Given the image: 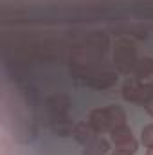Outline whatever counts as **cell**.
<instances>
[{
	"instance_id": "10",
	"label": "cell",
	"mask_w": 153,
	"mask_h": 155,
	"mask_svg": "<svg viewBox=\"0 0 153 155\" xmlns=\"http://www.w3.org/2000/svg\"><path fill=\"white\" fill-rule=\"evenodd\" d=\"M108 150H110V146H108V143L101 137H97V139H94L92 143H88V144H85V150H83V155H106L108 153Z\"/></svg>"
},
{
	"instance_id": "3",
	"label": "cell",
	"mask_w": 153,
	"mask_h": 155,
	"mask_svg": "<svg viewBox=\"0 0 153 155\" xmlns=\"http://www.w3.org/2000/svg\"><path fill=\"white\" fill-rule=\"evenodd\" d=\"M88 124L97 134L114 132L115 128L126 124V114L117 105H108L105 108H94L88 114Z\"/></svg>"
},
{
	"instance_id": "5",
	"label": "cell",
	"mask_w": 153,
	"mask_h": 155,
	"mask_svg": "<svg viewBox=\"0 0 153 155\" xmlns=\"http://www.w3.org/2000/svg\"><path fill=\"white\" fill-rule=\"evenodd\" d=\"M121 96L130 101V103H139V105H148L153 101V87L148 83H142L135 78L124 81L122 88H121Z\"/></svg>"
},
{
	"instance_id": "12",
	"label": "cell",
	"mask_w": 153,
	"mask_h": 155,
	"mask_svg": "<svg viewBox=\"0 0 153 155\" xmlns=\"http://www.w3.org/2000/svg\"><path fill=\"white\" fill-rule=\"evenodd\" d=\"M144 107H146V112L153 117V101H150V103H148V105H144Z\"/></svg>"
},
{
	"instance_id": "6",
	"label": "cell",
	"mask_w": 153,
	"mask_h": 155,
	"mask_svg": "<svg viewBox=\"0 0 153 155\" xmlns=\"http://www.w3.org/2000/svg\"><path fill=\"white\" fill-rule=\"evenodd\" d=\"M77 79H83L85 85L92 87V88H99V90H105V88H110L112 85L117 83V71H112V69H90L86 72H81L77 74Z\"/></svg>"
},
{
	"instance_id": "14",
	"label": "cell",
	"mask_w": 153,
	"mask_h": 155,
	"mask_svg": "<svg viewBox=\"0 0 153 155\" xmlns=\"http://www.w3.org/2000/svg\"><path fill=\"white\" fill-rule=\"evenodd\" d=\"M112 155H128V153H122V152H117L115 150V153H112Z\"/></svg>"
},
{
	"instance_id": "7",
	"label": "cell",
	"mask_w": 153,
	"mask_h": 155,
	"mask_svg": "<svg viewBox=\"0 0 153 155\" xmlns=\"http://www.w3.org/2000/svg\"><path fill=\"white\" fill-rule=\"evenodd\" d=\"M110 135H112V143L115 144L117 152H122V153H128V155H133L137 152L139 143H137V139L133 137L132 130L126 124L115 128L114 132H110Z\"/></svg>"
},
{
	"instance_id": "4",
	"label": "cell",
	"mask_w": 153,
	"mask_h": 155,
	"mask_svg": "<svg viewBox=\"0 0 153 155\" xmlns=\"http://www.w3.org/2000/svg\"><path fill=\"white\" fill-rule=\"evenodd\" d=\"M137 49L135 43L128 38H119L114 47V65L117 72L130 74L137 63Z\"/></svg>"
},
{
	"instance_id": "2",
	"label": "cell",
	"mask_w": 153,
	"mask_h": 155,
	"mask_svg": "<svg viewBox=\"0 0 153 155\" xmlns=\"http://www.w3.org/2000/svg\"><path fill=\"white\" fill-rule=\"evenodd\" d=\"M45 108L49 114V126L60 137H69L74 132L76 123L70 121V97L67 94H52L45 101Z\"/></svg>"
},
{
	"instance_id": "9",
	"label": "cell",
	"mask_w": 153,
	"mask_h": 155,
	"mask_svg": "<svg viewBox=\"0 0 153 155\" xmlns=\"http://www.w3.org/2000/svg\"><path fill=\"white\" fill-rule=\"evenodd\" d=\"M72 135L76 137V141L79 144H88V143H92L94 139H97V132L88 124V121L86 123H76V126H74V132H72Z\"/></svg>"
},
{
	"instance_id": "1",
	"label": "cell",
	"mask_w": 153,
	"mask_h": 155,
	"mask_svg": "<svg viewBox=\"0 0 153 155\" xmlns=\"http://www.w3.org/2000/svg\"><path fill=\"white\" fill-rule=\"evenodd\" d=\"M108 49V35L94 31L85 35L70 47V74L77 76L90 69H96Z\"/></svg>"
},
{
	"instance_id": "8",
	"label": "cell",
	"mask_w": 153,
	"mask_h": 155,
	"mask_svg": "<svg viewBox=\"0 0 153 155\" xmlns=\"http://www.w3.org/2000/svg\"><path fill=\"white\" fill-rule=\"evenodd\" d=\"M132 74L135 79L142 81V83H148L153 87V58H141L137 60Z\"/></svg>"
},
{
	"instance_id": "11",
	"label": "cell",
	"mask_w": 153,
	"mask_h": 155,
	"mask_svg": "<svg viewBox=\"0 0 153 155\" xmlns=\"http://www.w3.org/2000/svg\"><path fill=\"white\" fill-rule=\"evenodd\" d=\"M141 141L146 148H153V123L146 124L141 132Z\"/></svg>"
},
{
	"instance_id": "13",
	"label": "cell",
	"mask_w": 153,
	"mask_h": 155,
	"mask_svg": "<svg viewBox=\"0 0 153 155\" xmlns=\"http://www.w3.org/2000/svg\"><path fill=\"white\" fill-rule=\"evenodd\" d=\"M146 155H153V148H148L146 150Z\"/></svg>"
}]
</instances>
